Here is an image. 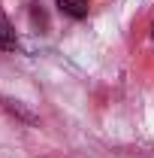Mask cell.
Masks as SVG:
<instances>
[{"instance_id":"cell-1","label":"cell","mask_w":154,"mask_h":158,"mask_svg":"<svg viewBox=\"0 0 154 158\" xmlns=\"http://www.w3.org/2000/svg\"><path fill=\"white\" fill-rule=\"evenodd\" d=\"M15 49H18V34H15L12 21L0 9V52H15Z\"/></svg>"},{"instance_id":"cell-3","label":"cell","mask_w":154,"mask_h":158,"mask_svg":"<svg viewBox=\"0 0 154 158\" xmlns=\"http://www.w3.org/2000/svg\"><path fill=\"white\" fill-rule=\"evenodd\" d=\"M151 43H154V24H151Z\"/></svg>"},{"instance_id":"cell-2","label":"cell","mask_w":154,"mask_h":158,"mask_svg":"<svg viewBox=\"0 0 154 158\" xmlns=\"http://www.w3.org/2000/svg\"><path fill=\"white\" fill-rule=\"evenodd\" d=\"M58 9L70 19H85L91 6H88V0H58Z\"/></svg>"}]
</instances>
